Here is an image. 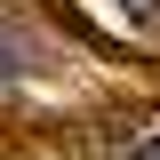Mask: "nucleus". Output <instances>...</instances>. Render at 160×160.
<instances>
[{
    "label": "nucleus",
    "mask_w": 160,
    "mask_h": 160,
    "mask_svg": "<svg viewBox=\"0 0 160 160\" xmlns=\"http://www.w3.org/2000/svg\"><path fill=\"white\" fill-rule=\"evenodd\" d=\"M128 160H160V136H144V144H136V152H128Z\"/></svg>",
    "instance_id": "nucleus-2"
},
{
    "label": "nucleus",
    "mask_w": 160,
    "mask_h": 160,
    "mask_svg": "<svg viewBox=\"0 0 160 160\" xmlns=\"http://www.w3.org/2000/svg\"><path fill=\"white\" fill-rule=\"evenodd\" d=\"M8 80H16V48L0 40V88H8Z\"/></svg>",
    "instance_id": "nucleus-1"
},
{
    "label": "nucleus",
    "mask_w": 160,
    "mask_h": 160,
    "mask_svg": "<svg viewBox=\"0 0 160 160\" xmlns=\"http://www.w3.org/2000/svg\"><path fill=\"white\" fill-rule=\"evenodd\" d=\"M120 8H128V16H152V8H160V0H120Z\"/></svg>",
    "instance_id": "nucleus-3"
}]
</instances>
